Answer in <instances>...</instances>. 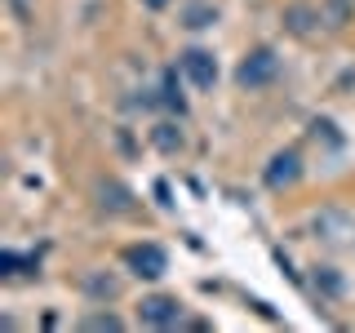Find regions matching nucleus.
<instances>
[{
	"mask_svg": "<svg viewBox=\"0 0 355 333\" xmlns=\"http://www.w3.org/2000/svg\"><path fill=\"white\" fill-rule=\"evenodd\" d=\"M275 76H280V53H275L271 44H258V49L244 53V62L236 67V80L244 89H262V85H271Z\"/></svg>",
	"mask_w": 355,
	"mask_h": 333,
	"instance_id": "f257e3e1",
	"label": "nucleus"
},
{
	"mask_svg": "<svg viewBox=\"0 0 355 333\" xmlns=\"http://www.w3.org/2000/svg\"><path fill=\"white\" fill-rule=\"evenodd\" d=\"M138 320L147 329H178L182 325V302L169 298V293H151V298L138 302Z\"/></svg>",
	"mask_w": 355,
	"mask_h": 333,
	"instance_id": "f03ea898",
	"label": "nucleus"
},
{
	"mask_svg": "<svg viewBox=\"0 0 355 333\" xmlns=\"http://www.w3.org/2000/svg\"><path fill=\"white\" fill-rule=\"evenodd\" d=\"M125 262L133 266V275H142V280H160L164 271H169V253L160 249V244H133V249H125Z\"/></svg>",
	"mask_w": 355,
	"mask_h": 333,
	"instance_id": "7ed1b4c3",
	"label": "nucleus"
},
{
	"mask_svg": "<svg viewBox=\"0 0 355 333\" xmlns=\"http://www.w3.org/2000/svg\"><path fill=\"white\" fill-rule=\"evenodd\" d=\"M297 178H302V155L297 151H275L271 164H266V173H262V182L271 187V191H284V187H293Z\"/></svg>",
	"mask_w": 355,
	"mask_h": 333,
	"instance_id": "20e7f679",
	"label": "nucleus"
},
{
	"mask_svg": "<svg viewBox=\"0 0 355 333\" xmlns=\"http://www.w3.org/2000/svg\"><path fill=\"white\" fill-rule=\"evenodd\" d=\"M178 67L187 71V80L196 89H214V80H218V58L209 49H187L182 58H178Z\"/></svg>",
	"mask_w": 355,
	"mask_h": 333,
	"instance_id": "39448f33",
	"label": "nucleus"
},
{
	"mask_svg": "<svg viewBox=\"0 0 355 333\" xmlns=\"http://www.w3.org/2000/svg\"><path fill=\"white\" fill-rule=\"evenodd\" d=\"M351 14H355V0H329V9H324L329 27H347Z\"/></svg>",
	"mask_w": 355,
	"mask_h": 333,
	"instance_id": "423d86ee",
	"label": "nucleus"
},
{
	"mask_svg": "<svg viewBox=\"0 0 355 333\" xmlns=\"http://www.w3.org/2000/svg\"><path fill=\"white\" fill-rule=\"evenodd\" d=\"M164 107H169V111H178V116L187 111L182 94H178V71H164Z\"/></svg>",
	"mask_w": 355,
	"mask_h": 333,
	"instance_id": "0eeeda50",
	"label": "nucleus"
},
{
	"mask_svg": "<svg viewBox=\"0 0 355 333\" xmlns=\"http://www.w3.org/2000/svg\"><path fill=\"white\" fill-rule=\"evenodd\" d=\"M85 329H94V333H120V329H125V320H120V316H111V311H107V316H89L85 320Z\"/></svg>",
	"mask_w": 355,
	"mask_h": 333,
	"instance_id": "6e6552de",
	"label": "nucleus"
},
{
	"mask_svg": "<svg viewBox=\"0 0 355 333\" xmlns=\"http://www.w3.org/2000/svg\"><path fill=\"white\" fill-rule=\"evenodd\" d=\"M155 142H160L164 151H173V147H182V133H173V125H160L155 129Z\"/></svg>",
	"mask_w": 355,
	"mask_h": 333,
	"instance_id": "1a4fd4ad",
	"label": "nucleus"
},
{
	"mask_svg": "<svg viewBox=\"0 0 355 333\" xmlns=\"http://www.w3.org/2000/svg\"><path fill=\"white\" fill-rule=\"evenodd\" d=\"M218 14H214V9H205V5H196L191 9V14H187V27H209V22H214Z\"/></svg>",
	"mask_w": 355,
	"mask_h": 333,
	"instance_id": "9d476101",
	"label": "nucleus"
},
{
	"mask_svg": "<svg viewBox=\"0 0 355 333\" xmlns=\"http://www.w3.org/2000/svg\"><path fill=\"white\" fill-rule=\"evenodd\" d=\"M36 258H18V253H0V266H5L9 275H18V266H31Z\"/></svg>",
	"mask_w": 355,
	"mask_h": 333,
	"instance_id": "9b49d317",
	"label": "nucleus"
},
{
	"mask_svg": "<svg viewBox=\"0 0 355 333\" xmlns=\"http://www.w3.org/2000/svg\"><path fill=\"white\" fill-rule=\"evenodd\" d=\"M142 5H147V9H164V5H169V0H142Z\"/></svg>",
	"mask_w": 355,
	"mask_h": 333,
	"instance_id": "f8f14e48",
	"label": "nucleus"
}]
</instances>
